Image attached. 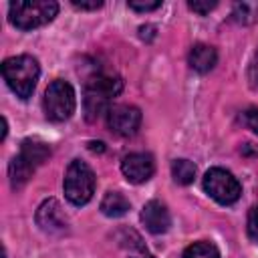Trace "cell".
Returning <instances> with one entry per match:
<instances>
[{
  "label": "cell",
  "instance_id": "obj_1",
  "mask_svg": "<svg viewBox=\"0 0 258 258\" xmlns=\"http://www.w3.org/2000/svg\"><path fill=\"white\" fill-rule=\"evenodd\" d=\"M121 87H123L121 79L113 75H95L93 79H89L85 85V97H83L87 119L93 121L99 115L107 113L111 109L113 97L121 93Z\"/></svg>",
  "mask_w": 258,
  "mask_h": 258
},
{
  "label": "cell",
  "instance_id": "obj_2",
  "mask_svg": "<svg viewBox=\"0 0 258 258\" xmlns=\"http://www.w3.org/2000/svg\"><path fill=\"white\" fill-rule=\"evenodd\" d=\"M38 75H40L38 62L30 54L10 56L2 62V77H4L6 85L20 99H28L32 95L36 81H38Z\"/></svg>",
  "mask_w": 258,
  "mask_h": 258
},
{
  "label": "cell",
  "instance_id": "obj_3",
  "mask_svg": "<svg viewBox=\"0 0 258 258\" xmlns=\"http://www.w3.org/2000/svg\"><path fill=\"white\" fill-rule=\"evenodd\" d=\"M58 12V4L52 0H16L8 6V20L20 30H32L48 24Z\"/></svg>",
  "mask_w": 258,
  "mask_h": 258
},
{
  "label": "cell",
  "instance_id": "obj_4",
  "mask_svg": "<svg viewBox=\"0 0 258 258\" xmlns=\"http://www.w3.org/2000/svg\"><path fill=\"white\" fill-rule=\"evenodd\" d=\"M62 189H64V198L73 206H85L95 194L93 169L81 159L71 161V165L67 167V173H64Z\"/></svg>",
  "mask_w": 258,
  "mask_h": 258
},
{
  "label": "cell",
  "instance_id": "obj_5",
  "mask_svg": "<svg viewBox=\"0 0 258 258\" xmlns=\"http://www.w3.org/2000/svg\"><path fill=\"white\" fill-rule=\"evenodd\" d=\"M42 107H44V115L48 121H54V123L67 121L75 113V107H77L75 89L67 81H60V79L52 81L48 89L44 91Z\"/></svg>",
  "mask_w": 258,
  "mask_h": 258
},
{
  "label": "cell",
  "instance_id": "obj_6",
  "mask_svg": "<svg viewBox=\"0 0 258 258\" xmlns=\"http://www.w3.org/2000/svg\"><path fill=\"white\" fill-rule=\"evenodd\" d=\"M204 189L212 200H216L222 206H230V204L238 202V198L242 194L240 181L228 169H222V167H212L206 171Z\"/></svg>",
  "mask_w": 258,
  "mask_h": 258
},
{
  "label": "cell",
  "instance_id": "obj_7",
  "mask_svg": "<svg viewBox=\"0 0 258 258\" xmlns=\"http://www.w3.org/2000/svg\"><path fill=\"white\" fill-rule=\"evenodd\" d=\"M107 125L115 135H135L141 125V111L133 105H113L107 111Z\"/></svg>",
  "mask_w": 258,
  "mask_h": 258
},
{
  "label": "cell",
  "instance_id": "obj_8",
  "mask_svg": "<svg viewBox=\"0 0 258 258\" xmlns=\"http://www.w3.org/2000/svg\"><path fill=\"white\" fill-rule=\"evenodd\" d=\"M121 171H123L127 181L145 183L153 175L155 163H153V157L149 153H129L121 161Z\"/></svg>",
  "mask_w": 258,
  "mask_h": 258
},
{
  "label": "cell",
  "instance_id": "obj_9",
  "mask_svg": "<svg viewBox=\"0 0 258 258\" xmlns=\"http://www.w3.org/2000/svg\"><path fill=\"white\" fill-rule=\"evenodd\" d=\"M141 222L151 234H163L169 230V224H171L169 210L159 200H151L141 210Z\"/></svg>",
  "mask_w": 258,
  "mask_h": 258
},
{
  "label": "cell",
  "instance_id": "obj_10",
  "mask_svg": "<svg viewBox=\"0 0 258 258\" xmlns=\"http://www.w3.org/2000/svg\"><path fill=\"white\" fill-rule=\"evenodd\" d=\"M36 224L44 232H62L67 228V218L56 200H46L36 212Z\"/></svg>",
  "mask_w": 258,
  "mask_h": 258
},
{
  "label": "cell",
  "instance_id": "obj_11",
  "mask_svg": "<svg viewBox=\"0 0 258 258\" xmlns=\"http://www.w3.org/2000/svg\"><path fill=\"white\" fill-rule=\"evenodd\" d=\"M189 67L198 73H208L214 69L216 60H218V52L214 46L210 44H194L191 50H189Z\"/></svg>",
  "mask_w": 258,
  "mask_h": 258
},
{
  "label": "cell",
  "instance_id": "obj_12",
  "mask_svg": "<svg viewBox=\"0 0 258 258\" xmlns=\"http://www.w3.org/2000/svg\"><path fill=\"white\" fill-rule=\"evenodd\" d=\"M34 173V165H30L20 153L16 157H12L10 165H8V175H10V183L14 189H20Z\"/></svg>",
  "mask_w": 258,
  "mask_h": 258
},
{
  "label": "cell",
  "instance_id": "obj_13",
  "mask_svg": "<svg viewBox=\"0 0 258 258\" xmlns=\"http://www.w3.org/2000/svg\"><path fill=\"white\" fill-rule=\"evenodd\" d=\"M129 208H131V204L121 191H109L101 200V212L109 218H121L129 212Z\"/></svg>",
  "mask_w": 258,
  "mask_h": 258
},
{
  "label": "cell",
  "instance_id": "obj_14",
  "mask_svg": "<svg viewBox=\"0 0 258 258\" xmlns=\"http://www.w3.org/2000/svg\"><path fill=\"white\" fill-rule=\"evenodd\" d=\"M20 155L30 163V165H40L48 159L50 155V149L44 141H38V139H26L22 143V149H20Z\"/></svg>",
  "mask_w": 258,
  "mask_h": 258
},
{
  "label": "cell",
  "instance_id": "obj_15",
  "mask_svg": "<svg viewBox=\"0 0 258 258\" xmlns=\"http://www.w3.org/2000/svg\"><path fill=\"white\" fill-rule=\"evenodd\" d=\"M171 175L177 183L181 185H189L196 177V165L189 159H175L171 163Z\"/></svg>",
  "mask_w": 258,
  "mask_h": 258
},
{
  "label": "cell",
  "instance_id": "obj_16",
  "mask_svg": "<svg viewBox=\"0 0 258 258\" xmlns=\"http://www.w3.org/2000/svg\"><path fill=\"white\" fill-rule=\"evenodd\" d=\"M181 258H220V252L212 242H194L183 250Z\"/></svg>",
  "mask_w": 258,
  "mask_h": 258
},
{
  "label": "cell",
  "instance_id": "obj_17",
  "mask_svg": "<svg viewBox=\"0 0 258 258\" xmlns=\"http://www.w3.org/2000/svg\"><path fill=\"white\" fill-rule=\"evenodd\" d=\"M256 6L254 4H236V8H234V12H232V16L238 20V22H252L254 20V16H256Z\"/></svg>",
  "mask_w": 258,
  "mask_h": 258
},
{
  "label": "cell",
  "instance_id": "obj_18",
  "mask_svg": "<svg viewBox=\"0 0 258 258\" xmlns=\"http://www.w3.org/2000/svg\"><path fill=\"white\" fill-rule=\"evenodd\" d=\"M248 236L252 242L258 244V206L252 208V212L248 216Z\"/></svg>",
  "mask_w": 258,
  "mask_h": 258
},
{
  "label": "cell",
  "instance_id": "obj_19",
  "mask_svg": "<svg viewBox=\"0 0 258 258\" xmlns=\"http://www.w3.org/2000/svg\"><path fill=\"white\" fill-rule=\"evenodd\" d=\"M129 8L133 10H139V12H149V10H155L161 6V0H153V2H139V0H129L127 2Z\"/></svg>",
  "mask_w": 258,
  "mask_h": 258
},
{
  "label": "cell",
  "instance_id": "obj_20",
  "mask_svg": "<svg viewBox=\"0 0 258 258\" xmlns=\"http://www.w3.org/2000/svg\"><path fill=\"white\" fill-rule=\"evenodd\" d=\"M187 6H189L194 12H198V14H208L212 8H216V2H214V0H212V2H210V0H191Z\"/></svg>",
  "mask_w": 258,
  "mask_h": 258
},
{
  "label": "cell",
  "instance_id": "obj_21",
  "mask_svg": "<svg viewBox=\"0 0 258 258\" xmlns=\"http://www.w3.org/2000/svg\"><path fill=\"white\" fill-rule=\"evenodd\" d=\"M244 123L258 135V109H248L244 113Z\"/></svg>",
  "mask_w": 258,
  "mask_h": 258
},
{
  "label": "cell",
  "instance_id": "obj_22",
  "mask_svg": "<svg viewBox=\"0 0 258 258\" xmlns=\"http://www.w3.org/2000/svg\"><path fill=\"white\" fill-rule=\"evenodd\" d=\"M73 6L81 8V10H97L103 6V2L99 0H93V2H87V0H73Z\"/></svg>",
  "mask_w": 258,
  "mask_h": 258
}]
</instances>
